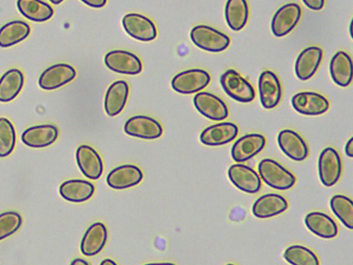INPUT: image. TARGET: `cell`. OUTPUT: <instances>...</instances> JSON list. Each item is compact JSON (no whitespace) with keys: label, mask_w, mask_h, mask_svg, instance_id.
<instances>
[{"label":"cell","mask_w":353,"mask_h":265,"mask_svg":"<svg viewBox=\"0 0 353 265\" xmlns=\"http://www.w3.org/2000/svg\"><path fill=\"white\" fill-rule=\"evenodd\" d=\"M258 171L260 178L276 190H288L296 182L294 175L272 159H261L258 164Z\"/></svg>","instance_id":"cell-1"},{"label":"cell","mask_w":353,"mask_h":265,"mask_svg":"<svg viewBox=\"0 0 353 265\" xmlns=\"http://www.w3.org/2000/svg\"><path fill=\"white\" fill-rule=\"evenodd\" d=\"M190 37L196 46L211 52H222L230 43L227 35L206 25H197L192 28Z\"/></svg>","instance_id":"cell-2"},{"label":"cell","mask_w":353,"mask_h":265,"mask_svg":"<svg viewBox=\"0 0 353 265\" xmlns=\"http://www.w3.org/2000/svg\"><path fill=\"white\" fill-rule=\"evenodd\" d=\"M220 84L225 92L235 101L248 103L255 98L252 84L233 69H228L221 75Z\"/></svg>","instance_id":"cell-3"},{"label":"cell","mask_w":353,"mask_h":265,"mask_svg":"<svg viewBox=\"0 0 353 265\" xmlns=\"http://www.w3.org/2000/svg\"><path fill=\"white\" fill-rule=\"evenodd\" d=\"M210 80V75L206 70L193 68L181 71L174 76L171 86L180 94L190 95L205 88Z\"/></svg>","instance_id":"cell-4"},{"label":"cell","mask_w":353,"mask_h":265,"mask_svg":"<svg viewBox=\"0 0 353 265\" xmlns=\"http://www.w3.org/2000/svg\"><path fill=\"white\" fill-rule=\"evenodd\" d=\"M318 171L320 181L327 186H334L342 172V162L339 153L332 147L325 148L319 155Z\"/></svg>","instance_id":"cell-5"},{"label":"cell","mask_w":353,"mask_h":265,"mask_svg":"<svg viewBox=\"0 0 353 265\" xmlns=\"http://www.w3.org/2000/svg\"><path fill=\"white\" fill-rule=\"evenodd\" d=\"M104 63L110 70L123 75H138L143 69V64L139 57L124 50H114L108 52L104 57Z\"/></svg>","instance_id":"cell-6"},{"label":"cell","mask_w":353,"mask_h":265,"mask_svg":"<svg viewBox=\"0 0 353 265\" xmlns=\"http://www.w3.org/2000/svg\"><path fill=\"white\" fill-rule=\"evenodd\" d=\"M122 25L128 35L141 41H150L157 36L154 22L141 14L131 12L125 14Z\"/></svg>","instance_id":"cell-7"},{"label":"cell","mask_w":353,"mask_h":265,"mask_svg":"<svg viewBox=\"0 0 353 265\" xmlns=\"http://www.w3.org/2000/svg\"><path fill=\"white\" fill-rule=\"evenodd\" d=\"M77 72L70 64L60 63L52 65L44 70L39 77L38 84L45 90H56L72 81Z\"/></svg>","instance_id":"cell-8"},{"label":"cell","mask_w":353,"mask_h":265,"mask_svg":"<svg viewBox=\"0 0 353 265\" xmlns=\"http://www.w3.org/2000/svg\"><path fill=\"white\" fill-rule=\"evenodd\" d=\"M301 17V8L296 3H288L280 7L271 21V30L277 37L285 36L297 25Z\"/></svg>","instance_id":"cell-9"},{"label":"cell","mask_w":353,"mask_h":265,"mask_svg":"<svg viewBox=\"0 0 353 265\" xmlns=\"http://www.w3.org/2000/svg\"><path fill=\"white\" fill-rule=\"evenodd\" d=\"M123 130L128 135L143 139H156L163 134V127L155 119L146 115H135L125 123Z\"/></svg>","instance_id":"cell-10"},{"label":"cell","mask_w":353,"mask_h":265,"mask_svg":"<svg viewBox=\"0 0 353 265\" xmlns=\"http://www.w3.org/2000/svg\"><path fill=\"white\" fill-rule=\"evenodd\" d=\"M294 109L300 114L317 116L325 113L330 107L327 99L320 93L304 91L295 94L291 100Z\"/></svg>","instance_id":"cell-11"},{"label":"cell","mask_w":353,"mask_h":265,"mask_svg":"<svg viewBox=\"0 0 353 265\" xmlns=\"http://www.w3.org/2000/svg\"><path fill=\"white\" fill-rule=\"evenodd\" d=\"M195 108L205 117L222 121L228 116V108L219 97L208 92H198L193 98Z\"/></svg>","instance_id":"cell-12"},{"label":"cell","mask_w":353,"mask_h":265,"mask_svg":"<svg viewBox=\"0 0 353 265\" xmlns=\"http://www.w3.org/2000/svg\"><path fill=\"white\" fill-rule=\"evenodd\" d=\"M230 181L240 190L253 194L259 192L261 181L259 174L251 167L236 163L231 165L228 170Z\"/></svg>","instance_id":"cell-13"},{"label":"cell","mask_w":353,"mask_h":265,"mask_svg":"<svg viewBox=\"0 0 353 265\" xmlns=\"http://www.w3.org/2000/svg\"><path fill=\"white\" fill-rule=\"evenodd\" d=\"M265 143L266 139L263 135L246 134L233 144L231 157L237 163L246 161L259 153L265 147Z\"/></svg>","instance_id":"cell-14"},{"label":"cell","mask_w":353,"mask_h":265,"mask_svg":"<svg viewBox=\"0 0 353 265\" xmlns=\"http://www.w3.org/2000/svg\"><path fill=\"white\" fill-rule=\"evenodd\" d=\"M260 101L265 109L276 107L282 96L280 81L275 73L271 70L262 72L258 81Z\"/></svg>","instance_id":"cell-15"},{"label":"cell","mask_w":353,"mask_h":265,"mask_svg":"<svg viewBox=\"0 0 353 265\" xmlns=\"http://www.w3.org/2000/svg\"><path fill=\"white\" fill-rule=\"evenodd\" d=\"M75 158L77 166L87 178L96 180L102 175L103 163L98 152L88 145L79 146L76 150Z\"/></svg>","instance_id":"cell-16"},{"label":"cell","mask_w":353,"mask_h":265,"mask_svg":"<svg viewBox=\"0 0 353 265\" xmlns=\"http://www.w3.org/2000/svg\"><path fill=\"white\" fill-rule=\"evenodd\" d=\"M143 178L140 168L134 164L120 165L108 174L106 182L115 190H123L138 185Z\"/></svg>","instance_id":"cell-17"},{"label":"cell","mask_w":353,"mask_h":265,"mask_svg":"<svg viewBox=\"0 0 353 265\" xmlns=\"http://www.w3.org/2000/svg\"><path fill=\"white\" fill-rule=\"evenodd\" d=\"M239 128L232 122H220L206 127L200 134V141L208 146L227 144L238 135Z\"/></svg>","instance_id":"cell-18"},{"label":"cell","mask_w":353,"mask_h":265,"mask_svg":"<svg viewBox=\"0 0 353 265\" xmlns=\"http://www.w3.org/2000/svg\"><path fill=\"white\" fill-rule=\"evenodd\" d=\"M277 142L282 152L294 161H301L308 155L309 149L307 144L294 130H281L277 136Z\"/></svg>","instance_id":"cell-19"},{"label":"cell","mask_w":353,"mask_h":265,"mask_svg":"<svg viewBox=\"0 0 353 265\" xmlns=\"http://www.w3.org/2000/svg\"><path fill=\"white\" fill-rule=\"evenodd\" d=\"M59 137L58 128L52 124L33 126L26 129L21 135V141L27 146L34 148L48 147Z\"/></svg>","instance_id":"cell-20"},{"label":"cell","mask_w":353,"mask_h":265,"mask_svg":"<svg viewBox=\"0 0 353 265\" xmlns=\"http://www.w3.org/2000/svg\"><path fill=\"white\" fill-rule=\"evenodd\" d=\"M323 58V50L319 46H309L298 55L294 71L296 77L303 81L310 79L316 72Z\"/></svg>","instance_id":"cell-21"},{"label":"cell","mask_w":353,"mask_h":265,"mask_svg":"<svg viewBox=\"0 0 353 265\" xmlns=\"http://www.w3.org/2000/svg\"><path fill=\"white\" fill-rule=\"evenodd\" d=\"M288 202L282 195L267 193L257 198L252 206V213L259 219L270 218L285 212Z\"/></svg>","instance_id":"cell-22"},{"label":"cell","mask_w":353,"mask_h":265,"mask_svg":"<svg viewBox=\"0 0 353 265\" xmlns=\"http://www.w3.org/2000/svg\"><path fill=\"white\" fill-rule=\"evenodd\" d=\"M108 239V229L104 224L97 222L91 224L83 234L80 250L88 257L96 255L102 251Z\"/></svg>","instance_id":"cell-23"},{"label":"cell","mask_w":353,"mask_h":265,"mask_svg":"<svg viewBox=\"0 0 353 265\" xmlns=\"http://www.w3.org/2000/svg\"><path fill=\"white\" fill-rule=\"evenodd\" d=\"M129 95V86L124 80H117L108 88L104 97V110L110 117L119 115L124 108Z\"/></svg>","instance_id":"cell-24"},{"label":"cell","mask_w":353,"mask_h":265,"mask_svg":"<svg viewBox=\"0 0 353 265\" xmlns=\"http://www.w3.org/2000/svg\"><path fill=\"white\" fill-rule=\"evenodd\" d=\"M94 186L89 181L81 179H68L59 188L60 195L66 201L81 203L89 200L94 195Z\"/></svg>","instance_id":"cell-25"},{"label":"cell","mask_w":353,"mask_h":265,"mask_svg":"<svg viewBox=\"0 0 353 265\" xmlns=\"http://www.w3.org/2000/svg\"><path fill=\"white\" fill-rule=\"evenodd\" d=\"M304 222L307 229L319 237L332 239L338 235L336 223L324 213L310 212L305 215Z\"/></svg>","instance_id":"cell-26"},{"label":"cell","mask_w":353,"mask_h":265,"mask_svg":"<svg viewBox=\"0 0 353 265\" xmlns=\"http://www.w3.org/2000/svg\"><path fill=\"white\" fill-rule=\"evenodd\" d=\"M330 76L339 86L347 87L352 81V61L344 51L336 52L332 57L329 66Z\"/></svg>","instance_id":"cell-27"},{"label":"cell","mask_w":353,"mask_h":265,"mask_svg":"<svg viewBox=\"0 0 353 265\" xmlns=\"http://www.w3.org/2000/svg\"><path fill=\"white\" fill-rule=\"evenodd\" d=\"M24 75L21 70L11 68L0 78V101L9 102L14 99L21 91Z\"/></svg>","instance_id":"cell-28"},{"label":"cell","mask_w":353,"mask_h":265,"mask_svg":"<svg viewBox=\"0 0 353 265\" xmlns=\"http://www.w3.org/2000/svg\"><path fill=\"white\" fill-rule=\"evenodd\" d=\"M28 23L21 20L11 21L0 28V47L8 48L25 40L30 34Z\"/></svg>","instance_id":"cell-29"},{"label":"cell","mask_w":353,"mask_h":265,"mask_svg":"<svg viewBox=\"0 0 353 265\" xmlns=\"http://www.w3.org/2000/svg\"><path fill=\"white\" fill-rule=\"evenodd\" d=\"M19 12L26 19L34 22H44L54 14L52 7L42 0H17Z\"/></svg>","instance_id":"cell-30"},{"label":"cell","mask_w":353,"mask_h":265,"mask_svg":"<svg viewBox=\"0 0 353 265\" xmlns=\"http://www.w3.org/2000/svg\"><path fill=\"white\" fill-rule=\"evenodd\" d=\"M248 17L249 6L246 0H227L225 18L232 30H241L247 23Z\"/></svg>","instance_id":"cell-31"},{"label":"cell","mask_w":353,"mask_h":265,"mask_svg":"<svg viewBox=\"0 0 353 265\" xmlns=\"http://www.w3.org/2000/svg\"><path fill=\"white\" fill-rule=\"evenodd\" d=\"M333 213L347 228H353V203L350 198L343 195H334L330 202Z\"/></svg>","instance_id":"cell-32"},{"label":"cell","mask_w":353,"mask_h":265,"mask_svg":"<svg viewBox=\"0 0 353 265\" xmlns=\"http://www.w3.org/2000/svg\"><path fill=\"white\" fill-rule=\"evenodd\" d=\"M284 259L294 265H319V259L309 248L294 244L288 246L283 253Z\"/></svg>","instance_id":"cell-33"},{"label":"cell","mask_w":353,"mask_h":265,"mask_svg":"<svg viewBox=\"0 0 353 265\" xmlns=\"http://www.w3.org/2000/svg\"><path fill=\"white\" fill-rule=\"evenodd\" d=\"M16 130L12 123L6 117H0V157L9 156L16 145Z\"/></svg>","instance_id":"cell-34"},{"label":"cell","mask_w":353,"mask_h":265,"mask_svg":"<svg viewBox=\"0 0 353 265\" xmlns=\"http://www.w3.org/2000/svg\"><path fill=\"white\" fill-rule=\"evenodd\" d=\"M22 217L16 211L0 214V241L15 233L22 225Z\"/></svg>","instance_id":"cell-35"},{"label":"cell","mask_w":353,"mask_h":265,"mask_svg":"<svg viewBox=\"0 0 353 265\" xmlns=\"http://www.w3.org/2000/svg\"><path fill=\"white\" fill-rule=\"evenodd\" d=\"M302 1L308 8L315 11L321 10L325 5V0H302Z\"/></svg>","instance_id":"cell-36"},{"label":"cell","mask_w":353,"mask_h":265,"mask_svg":"<svg viewBox=\"0 0 353 265\" xmlns=\"http://www.w3.org/2000/svg\"><path fill=\"white\" fill-rule=\"evenodd\" d=\"M85 5L94 8H101L105 6L107 0H81Z\"/></svg>","instance_id":"cell-37"},{"label":"cell","mask_w":353,"mask_h":265,"mask_svg":"<svg viewBox=\"0 0 353 265\" xmlns=\"http://www.w3.org/2000/svg\"><path fill=\"white\" fill-rule=\"evenodd\" d=\"M345 153L350 157H353V138L350 137L345 146Z\"/></svg>","instance_id":"cell-38"},{"label":"cell","mask_w":353,"mask_h":265,"mask_svg":"<svg viewBox=\"0 0 353 265\" xmlns=\"http://www.w3.org/2000/svg\"><path fill=\"white\" fill-rule=\"evenodd\" d=\"M71 264H77V265L80 264L81 265V264H89V263L83 259L77 258V259H73V261L71 262Z\"/></svg>","instance_id":"cell-39"},{"label":"cell","mask_w":353,"mask_h":265,"mask_svg":"<svg viewBox=\"0 0 353 265\" xmlns=\"http://www.w3.org/2000/svg\"><path fill=\"white\" fill-rule=\"evenodd\" d=\"M100 264L109 265V264H117V263L111 259H105L101 262Z\"/></svg>","instance_id":"cell-40"},{"label":"cell","mask_w":353,"mask_h":265,"mask_svg":"<svg viewBox=\"0 0 353 265\" xmlns=\"http://www.w3.org/2000/svg\"><path fill=\"white\" fill-rule=\"evenodd\" d=\"M54 5H59L62 3L64 0H49Z\"/></svg>","instance_id":"cell-41"}]
</instances>
